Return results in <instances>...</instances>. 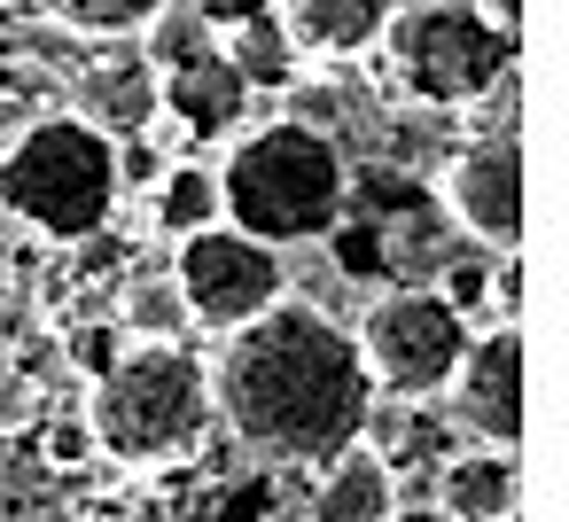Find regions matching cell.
I'll return each instance as SVG.
<instances>
[{
	"instance_id": "603a6c76",
	"label": "cell",
	"mask_w": 569,
	"mask_h": 522,
	"mask_svg": "<svg viewBox=\"0 0 569 522\" xmlns=\"http://www.w3.org/2000/svg\"><path fill=\"white\" fill-rule=\"evenodd\" d=\"M476 9H483V17H491V24L515 40V24H522V0H476Z\"/></svg>"
},
{
	"instance_id": "ffe728a7",
	"label": "cell",
	"mask_w": 569,
	"mask_h": 522,
	"mask_svg": "<svg viewBox=\"0 0 569 522\" xmlns=\"http://www.w3.org/2000/svg\"><path fill=\"white\" fill-rule=\"evenodd\" d=\"M499 258H507V265H499V273H491L483 289H491L499 320H522V258H515V250H499Z\"/></svg>"
},
{
	"instance_id": "6da1fadb",
	"label": "cell",
	"mask_w": 569,
	"mask_h": 522,
	"mask_svg": "<svg viewBox=\"0 0 569 522\" xmlns=\"http://www.w3.org/2000/svg\"><path fill=\"white\" fill-rule=\"evenodd\" d=\"M211 413L250 460L320 468L367 429L375 382L343 320H328L320 304L273 297L266 312L227 328L211 359Z\"/></svg>"
},
{
	"instance_id": "e0dca14e",
	"label": "cell",
	"mask_w": 569,
	"mask_h": 522,
	"mask_svg": "<svg viewBox=\"0 0 569 522\" xmlns=\"http://www.w3.org/2000/svg\"><path fill=\"white\" fill-rule=\"evenodd\" d=\"M164 0H40V17L79 40H141Z\"/></svg>"
},
{
	"instance_id": "ac0fdd59",
	"label": "cell",
	"mask_w": 569,
	"mask_h": 522,
	"mask_svg": "<svg viewBox=\"0 0 569 522\" xmlns=\"http://www.w3.org/2000/svg\"><path fill=\"white\" fill-rule=\"evenodd\" d=\"M118 328H126V335H180V328H188L180 281H172V273H141V281H126V297H118Z\"/></svg>"
},
{
	"instance_id": "d6986e66",
	"label": "cell",
	"mask_w": 569,
	"mask_h": 522,
	"mask_svg": "<svg viewBox=\"0 0 569 522\" xmlns=\"http://www.w3.org/2000/svg\"><path fill=\"white\" fill-rule=\"evenodd\" d=\"M320 242H328V258H336L351 281H382V273H390V234H382V227H367V219H351V211H343Z\"/></svg>"
},
{
	"instance_id": "ba28073f",
	"label": "cell",
	"mask_w": 569,
	"mask_h": 522,
	"mask_svg": "<svg viewBox=\"0 0 569 522\" xmlns=\"http://www.w3.org/2000/svg\"><path fill=\"white\" fill-rule=\"evenodd\" d=\"M445 203L452 219L491 242V250H522V141L499 126L483 141H468L452 164H445Z\"/></svg>"
},
{
	"instance_id": "9c48e42d",
	"label": "cell",
	"mask_w": 569,
	"mask_h": 522,
	"mask_svg": "<svg viewBox=\"0 0 569 522\" xmlns=\"http://www.w3.org/2000/svg\"><path fill=\"white\" fill-rule=\"evenodd\" d=\"M445 390H452V413L476 444H522V328L499 320V328L468 335Z\"/></svg>"
},
{
	"instance_id": "8fae6325",
	"label": "cell",
	"mask_w": 569,
	"mask_h": 522,
	"mask_svg": "<svg viewBox=\"0 0 569 522\" xmlns=\"http://www.w3.org/2000/svg\"><path fill=\"white\" fill-rule=\"evenodd\" d=\"M429 506L445 522H507L522 514V468H515V444H476V452H452L429 468Z\"/></svg>"
},
{
	"instance_id": "9a60e30c",
	"label": "cell",
	"mask_w": 569,
	"mask_h": 522,
	"mask_svg": "<svg viewBox=\"0 0 569 522\" xmlns=\"http://www.w3.org/2000/svg\"><path fill=\"white\" fill-rule=\"evenodd\" d=\"M227 63L242 71V87H289L297 79V40H289V24H281V9H266V17H250V24H227Z\"/></svg>"
},
{
	"instance_id": "7402d4cb",
	"label": "cell",
	"mask_w": 569,
	"mask_h": 522,
	"mask_svg": "<svg viewBox=\"0 0 569 522\" xmlns=\"http://www.w3.org/2000/svg\"><path fill=\"white\" fill-rule=\"evenodd\" d=\"M273 0H196V17L211 24V32H227V24H250V17H266Z\"/></svg>"
},
{
	"instance_id": "2e32d148",
	"label": "cell",
	"mask_w": 569,
	"mask_h": 522,
	"mask_svg": "<svg viewBox=\"0 0 569 522\" xmlns=\"http://www.w3.org/2000/svg\"><path fill=\"white\" fill-rule=\"evenodd\" d=\"M149 195H157V227H164L172 242L196 234V227H211V219H227L219 172H211V164H164V172L149 180Z\"/></svg>"
},
{
	"instance_id": "8992f818",
	"label": "cell",
	"mask_w": 569,
	"mask_h": 522,
	"mask_svg": "<svg viewBox=\"0 0 569 522\" xmlns=\"http://www.w3.org/2000/svg\"><path fill=\"white\" fill-rule=\"evenodd\" d=\"M359 359L382 398H445L460 351H468V312L445 289H390L359 320Z\"/></svg>"
},
{
	"instance_id": "3957f363",
	"label": "cell",
	"mask_w": 569,
	"mask_h": 522,
	"mask_svg": "<svg viewBox=\"0 0 569 522\" xmlns=\"http://www.w3.org/2000/svg\"><path fill=\"white\" fill-rule=\"evenodd\" d=\"M219 203L242 234H258L273 250L320 242L351 211V164H343L328 126L281 118V126L234 133V149L219 164Z\"/></svg>"
},
{
	"instance_id": "5bb4252c",
	"label": "cell",
	"mask_w": 569,
	"mask_h": 522,
	"mask_svg": "<svg viewBox=\"0 0 569 522\" xmlns=\"http://www.w3.org/2000/svg\"><path fill=\"white\" fill-rule=\"evenodd\" d=\"M297 56H367L398 0H273Z\"/></svg>"
},
{
	"instance_id": "7c38bea8",
	"label": "cell",
	"mask_w": 569,
	"mask_h": 522,
	"mask_svg": "<svg viewBox=\"0 0 569 522\" xmlns=\"http://www.w3.org/2000/svg\"><path fill=\"white\" fill-rule=\"evenodd\" d=\"M71 110H79L87 126H102L110 141L149 133V126H157V63H149V56H102V63H87Z\"/></svg>"
},
{
	"instance_id": "4fadbf2b",
	"label": "cell",
	"mask_w": 569,
	"mask_h": 522,
	"mask_svg": "<svg viewBox=\"0 0 569 522\" xmlns=\"http://www.w3.org/2000/svg\"><path fill=\"white\" fill-rule=\"evenodd\" d=\"M390 506H398V468L367 436H351L343 452L320 460V491H312L320 522H390Z\"/></svg>"
},
{
	"instance_id": "44dd1931",
	"label": "cell",
	"mask_w": 569,
	"mask_h": 522,
	"mask_svg": "<svg viewBox=\"0 0 569 522\" xmlns=\"http://www.w3.org/2000/svg\"><path fill=\"white\" fill-rule=\"evenodd\" d=\"M24 102H32V79L0 63V141H9V133L24 126Z\"/></svg>"
},
{
	"instance_id": "7a4b0ae2",
	"label": "cell",
	"mask_w": 569,
	"mask_h": 522,
	"mask_svg": "<svg viewBox=\"0 0 569 522\" xmlns=\"http://www.w3.org/2000/svg\"><path fill=\"white\" fill-rule=\"evenodd\" d=\"M87 429L94 452H110L118 468L188 460L211 429V359H196L180 335H126L118 359L94 374Z\"/></svg>"
},
{
	"instance_id": "52a82bcc",
	"label": "cell",
	"mask_w": 569,
	"mask_h": 522,
	"mask_svg": "<svg viewBox=\"0 0 569 522\" xmlns=\"http://www.w3.org/2000/svg\"><path fill=\"white\" fill-rule=\"evenodd\" d=\"M172 281H180L188 320H196V328H219V335H227L234 320L266 312V304L289 289L281 250L258 242V234H242L234 219H211V227L180 234V242H172Z\"/></svg>"
},
{
	"instance_id": "5b68a950",
	"label": "cell",
	"mask_w": 569,
	"mask_h": 522,
	"mask_svg": "<svg viewBox=\"0 0 569 522\" xmlns=\"http://www.w3.org/2000/svg\"><path fill=\"white\" fill-rule=\"evenodd\" d=\"M382 40H390L398 87L421 110H460L515 63V40L476 9V0H421V9H406V17L390 9Z\"/></svg>"
},
{
	"instance_id": "277c9868",
	"label": "cell",
	"mask_w": 569,
	"mask_h": 522,
	"mask_svg": "<svg viewBox=\"0 0 569 522\" xmlns=\"http://www.w3.org/2000/svg\"><path fill=\"white\" fill-rule=\"evenodd\" d=\"M118 141L79 110H40L0 141V211L48 242H87L118 211Z\"/></svg>"
},
{
	"instance_id": "30bf717a",
	"label": "cell",
	"mask_w": 569,
	"mask_h": 522,
	"mask_svg": "<svg viewBox=\"0 0 569 522\" xmlns=\"http://www.w3.org/2000/svg\"><path fill=\"white\" fill-rule=\"evenodd\" d=\"M242 102H250V87H242V71L227 63V48H203V56L157 71V118H172L188 149L227 141L234 118H242Z\"/></svg>"
}]
</instances>
